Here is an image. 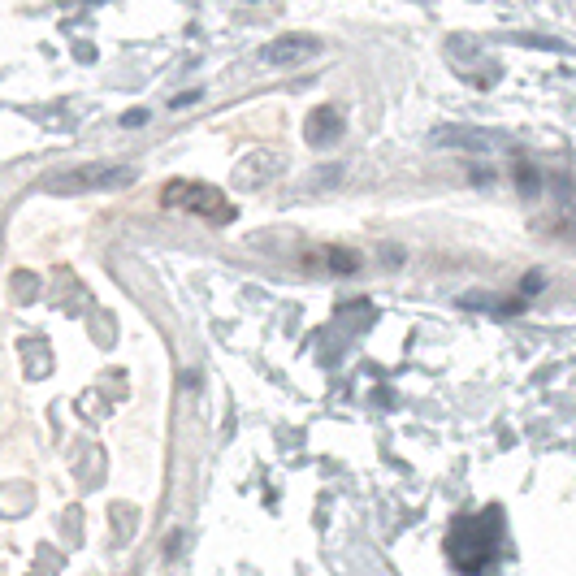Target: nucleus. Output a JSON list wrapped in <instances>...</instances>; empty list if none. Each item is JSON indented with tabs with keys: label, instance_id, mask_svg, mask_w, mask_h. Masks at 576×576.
Listing matches in <instances>:
<instances>
[{
	"label": "nucleus",
	"instance_id": "nucleus-1",
	"mask_svg": "<svg viewBox=\"0 0 576 576\" xmlns=\"http://www.w3.org/2000/svg\"><path fill=\"white\" fill-rule=\"evenodd\" d=\"M161 208H174V213H195L204 221H234V204L226 200V191L208 187V182H191V178H169L161 187Z\"/></svg>",
	"mask_w": 576,
	"mask_h": 576
},
{
	"label": "nucleus",
	"instance_id": "nucleus-2",
	"mask_svg": "<svg viewBox=\"0 0 576 576\" xmlns=\"http://www.w3.org/2000/svg\"><path fill=\"white\" fill-rule=\"evenodd\" d=\"M135 182L130 165H70L57 174L39 178V191L48 195H78V191H122Z\"/></svg>",
	"mask_w": 576,
	"mask_h": 576
},
{
	"label": "nucleus",
	"instance_id": "nucleus-3",
	"mask_svg": "<svg viewBox=\"0 0 576 576\" xmlns=\"http://www.w3.org/2000/svg\"><path fill=\"white\" fill-rule=\"evenodd\" d=\"M312 52H321L317 39H308V35H282V39H273V44L260 48V65H269V70H282V65L308 61Z\"/></svg>",
	"mask_w": 576,
	"mask_h": 576
},
{
	"label": "nucleus",
	"instance_id": "nucleus-4",
	"mask_svg": "<svg viewBox=\"0 0 576 576\" xmlns=\"http://www.w3.org/2000/svg\"><path fill=\"white\" fill-rule=\"evenodd\" d=\"M338 130H343V122H338V113L334 109H317L308 117V143H334L338 139Z\"/></svg>",
	"mask_w": 576,
	"mask_h": 576
}]
</instances>
